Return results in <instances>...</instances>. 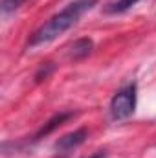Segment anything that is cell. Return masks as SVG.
Listing matches in <instances>:
<instances>
[{
  "instance_id": "2",
  "label": "cell",
  "mask_w": 156,
  "mask_h": 158,
  "mask_svg": "<svg viewBox=\"0 0 156 158\" xmlns=\"http://www.w3.org/2000/svg\"><path fill=\"white\" fill-rule=\"evenodd\" d=\"M136 99H138V86L136 83H129L123 88H119L110 99V118L114 121H121V119L130 118L136 110Z\"/></svg>"
},
{
  "instance_id": "8",
  "label": "cell",
  "mask_w": 156,
  "mask_h": 158,
  "mask_svg": "<svg viewBox=\"0 0 156 158\" xmlns=\"http://www.w3.org/2000/svg\"><path fill=\"white\" fill-rule=\"evenodd\" d=\"M53 70V66H51V63H46V66H40V70L37 72V76H35V79L37 81H42V77L46 79L48 77V74Z\"/></svg>"
},
{
  "instance_id": "9",
  "label": "cell",
  "mask_w": 156,
  "mask_h": 158,
  "mask_svg": "<svg viewBox=\"0 0 156 158\" xmlns=\"http://www.w3.org/2000/svg\"><path fill=\"white\" fill-rule=\"evenodd\" d=\"M105 156H107L105 151H97V153H94V155H90V156H86V158H105Z\"/></svg>"
},
{
  "instance_id": "1",
  "label": "cell",
  "mask_w": 156,
  "mask_h": 158,
  "mask_svg": "<svg viewBox=\"0 0 156 158\" xmlns=\"http://www.w3.org/2000/svg\"><path fill=\"white\" fill-rule=\"evenodd\" d=\"M97 6V0H74L68 6H64L59 13H55L48 22H44L37 31H33L31 39L28 42V48H39L44 46L57 37H61L63 33H66L70 28H74L79 22V19L88 13L90 9H94Z\"/></svg>"
},
{
  "instance_id": "6",
  "label": "cell",
  "mask_w": 156,
  "mask_h": 158,
  "mask_svg": "<svg viewBox=\"0 0 156 158\" xmlns=\"http://www.w3.org/2000/svg\"><path fill=\"white\" fill-rule=\"evenodd\" d=\"M138 2H140V0H114V2H110V4H109L107 13H110V15L125 13V11H129L130 7H134Z\"/></svg>"
},
{
  "instance_id": "4",
  "label": "cell",
  "mask_w": 156,
  "mask_h": 158,
  "mask_svg": "<svg viewBox=\"0 0 156 158\" xmlns=\"http://www.w3.org/2000/svg\"><path fill=\"white\" fill-rule=\"evenodd\" d=\"M92 48H94V40L92 39H88V37L79 39V40H76V42L70 46V57H72L74 61L84 59V57L92 52Z\"/></svg>"
},
{
  "instance_id": "7",
  "label": "cell",
  "mask_w": 156,
  "mask_h": 158,
  "mask_svg": "<svg viewBox=\"0 0 156 158\" xmlns=\"http://www.w3.org/2000/svg\"><path fill=\"white\" fill-rule=\"evenodd\" d=\"M24 2H26V0H2L0 9H2L4 15H11V13H15V11L20 7Z\"/></svg>"
},
{
  "instance_id": "5",
  "label": "cell",
  "mask_w": 156,
  "mask_h": 158,
  "mask_svg": "<svg viewBox=\"0 0 156 158\" xmlns=\"http://www.w3.org/2000/svg\"><path fill=\"white\" fill-rule=\"evenodd\" d=\"M70 116H72V112H61V114L53 116V118L50 119V121H48V123H46V125H44V127L40 129L39 132L35 134V140H39V138H42V136L50 134V132H51L53 129H57V127H59V125H61L63 121H66V119L70 118Z\"/></svg>"
},
{
  "instance_id": "3",
  "label": "cell",
  "mask_w": 156,
  "mask_h": 158,
  "mask_svg": "<svg viewBox=\"0 0 156 158\" xmlns=\"http://www.w3.org/2000/svg\"><path fill=\"white\" fill-rule=\"evenodd\" d=\"M86 138H88V131H86L84 127H81L77 131H72V132L61 136V138L55 142V145H53L55 155H57V156H68L72 151H76L79 145L84 143Z\"/></svg>"
}]
</instances>
